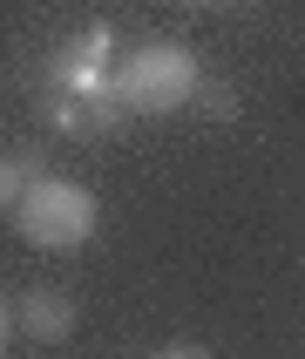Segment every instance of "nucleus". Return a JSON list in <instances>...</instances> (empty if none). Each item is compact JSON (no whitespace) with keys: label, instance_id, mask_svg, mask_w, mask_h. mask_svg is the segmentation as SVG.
I'll return each mask as SVG.
<instances>
[{"label":"nucleus","instance_id":"obj_7","mask_svg":"<svg viewBox=\"0 0 305 359\" xmlns=\"http://www.w3.org/2000/svg\"><path fill=\"white\" fill-rule=\"evenodd\" d=\"M190 7H210V0H190Z\"/></svg>","mask_w":305,"mask_h":359},{"label":"nucleus","instance_id":"obj_4","mask_svg":"<svg viewBox=\"0 0 305 359\" xmlns=\"http://www.w3.org/2000/svg\"><path fill=\"white\" fill-rule=\"evenodd\" d=\"M20 190H27V163L0 149V210H14V203H20Z\"/></svg>","mask_w":305,"mask_h":359},{"label":"nucleus","instance_id":"obj_1","mask_svg":"<svg viewBox=\"0 0 305 359\" xmlns=\"http://www.w3.org/2000/svg\"><path fill=\"white\" fill-rule=\"evenodd\" d=\"M95 217H102L95 190L75 177H27V190L14 203V231L34 251H81L95 238Z\"/></svg>","mask_w":305,"mask_h":359},{"label":"nucleus","instance_id":"obj_6","mask_svg":"<svg viewBox=\"0 0 305 359\" xmlns=\"http://www.w3.org/2000/svg\"><path fill=\"white\" fill-rule=\"evenodd\" d=\"M156 359H210V353H203V346H163Z\"/></svg>","mask_w":305,"mask_h":359},{"label":"nucleus","instance_id":"obj_3","mask_svg":"<svg viewBox=\"0 0 305 359\" xmlns=\"http://www.w3.org/2000/svg\"><path fill=\"white\" fill-rule=\"evenodd\" d=\"M75 299L68 292H55V285H34L27 299H14V325L27 332V339H41V346H61L68 332H75Z\"/></svg>","mask_w":305,"mask_h":359},{"label":"nucleus","instance_id":"obj_5","mask_svg":"<svg viewBox=\"0 0 305 359\" xmlns=\"http://www.w3.org/2000/svg\"><path fill=\"white\" fill-rule=\"evenodd\" d=\"M14 332H20V325H14V305L0 299V359H7V346H14Z\"/></svg>","mask_w":305,"mask_h":359},{"label":"nucleus","instance_id":"obj_2","mask_svg":"<svg viewBox=\"0 0 305 359\" xmlns=\"http://www.w3.org/2000/svg\"><path fill=\"white\" fill-rule=\"evenodd\" d=\"M203 88L197 75V55L183 48V41H142L136 55H122L116 81H109V95L129 109V116H170L183 102Z\"/></svg>","mask_w":305,"mask_h":359}]
</instances>
